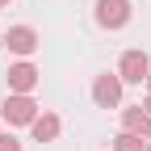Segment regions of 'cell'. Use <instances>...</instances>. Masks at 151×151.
I'll return each instance as SVG.
<instances>
[{
  "label": "cell",
  "mask_w": 151,
  "mask_h": 151,
  "mask_svg": "<svg viewBox=\"0 0 151 151\" xmlns=\"http://www.w3.org/2000/svg\"><path fill=\"white\" fill-rule=\"evenodd\" d=\"M9 88H13V92H34V88H38V67H34V63L9 67Z\"/></svg>",
  "instance_id": "7"
},
{
  "label": "cell",
  "mask_w": 151,
  "mask_h": 151,
  "mask_svg": "<svg viewBox=\"0 0 151 151\" xmlns=\"http://www.w3.org/2000/svg\"><path fill=\"white\" fill-rule=\"evenodd\" d=\"M97 21L105 29H122L130 21V0H97Z\"/></svg>",
  "instance_id": "3"
},
{
  "label": "cell",
  "mask_w": 151,
  "mask_h": 151,
  "mask_svg": "<svg viewBox=\"0 0 151 151\" xmlns=\"http://www.w3.org/2000/svg\"><path fill=\"white\" fill-rule=\"evenodd\" d=\"M4 4H9V0H0V9H4Z\"/></svg>",
  "instance_id": "12"
},
{
  "label": "cell",
  "mask_w": 151,
  "mask_h": 151,
  "mask_svg": "<svg viewBox=\"0 0 151 151\" xmlns=\"http://www.w3.org/2000/svg\"><path fill=\"white\" fill-rule=\"evenodd\" d=\"M143 109H147V113H151V97H147V101H143Z\"/></svg>",
  "instance_id": "11"
},
{
  "label": "cell",
  "mask_w": 151,
  "mask_h": 151,
  "mask_svg": "<svg viewBox=\"0 0 151 151\" xmlns=\"http://www.w3.org/2000/svg\"><path fill=\"white\" fill-rule=\"evenodd\" d=\"M0 113H4L13 126H29V122L38 118V105H34V97H29V92H13V97L0 105Z\"/></svg>",
  "instance_id": "1"
},
{
  "label": "cell",
  "mask_w": 151,
  "mask_h": 151,
  "mask_svg": "<svg viewBox=\"0 0 151 151\" xmlns=\"http://www.w3.org/2000/svg\"><path fill=\"white\" fill-rule=\"evenodd\" d=\"M122 130H130V134H139V139H151V113L143 105L122 109Z\"/></svg>",
  "instance_id": "6"
},
{
  "label": "cell",
  "mask_w": 151,
  "mask_h": 151,
  "mask_svg": "<svg viewBox=\"0 0 151 151\" xmlns=\"http://www.w3.org/2000/svg\"><path fill=\"white\" fill-rule=\"evenodd\" d=\"M0 151H21V143H17L13 134H0Z\"/></svg>",
  "instance_id": "10"
},
{
  "label": "cell",
  "mask_w": 151,
  "mask_h": 151,
  "mask_svg": "<svg viewBox=\"0 0 151 151\" xmlns=\"http://www.w3.org/2000/svg\"><path fill=\"white\" fill-rule=\"evenodd\" d=\"M4 42H9L13 55H34V50H38V34H34L29 25H13V29L4 34Z\"/></svg>",
  "instance_id": "5"
},
{
  "label": "cell",
  "mask_w": 151,
  "mask_h": 151,
  "mask_svg": "<svg viewBox=\"0 0 151 151\" xmlns=\"http://www.w3.org/2000/svg\"><path fill=\"white\" fill-rule=\"evenodd\" d=\"M118 76H122L126 84H143L147 76H151V59H147L143 50H126L122 63H118Z\"/></svg>",
  "instance_id": "2"
},
{
  "label": "cell",
  "mask_w": 151,
  "mask_h": 151,
  "mask_svg": "<svg viewBox=\"0 0 151 151\" xmlns=\"http://www.w3.org/2000/svg\"><path fill=\"white\" fill-rule=\"evenodd\" d=\"M147 151H151V143H147Z\"/></svg>",
  "instance_id": "15"
},
{
  "label": "cell",
  "mask_w": 151,
  "mask_h": 151,
  "mask_svg": "<svg viewBox=\"0 0 151 151\" xmlns=\"http://www.w3.org/2000/svg\"><path fill=\"white\" fill-rule=\"evenodd\" d=\"M92 101L101 109H113L122 101V76H97V84H92Z\"/></svg>",
  "instance_id": "4"
},
{
  "label": "cell",
  "mask_w": 151,
  "mask_h": 151,
  "mask_svg": "<svg viewBox=\"0 0 151 151\" xmlns=\"http://www.w3.org/2000/svg\"><path fill=\"white\" fill-rule=\"evenodd\" d=\"M0 42H4V29H0Z\"/></svg>",
  "instance_id": "13"
},
{
  "label": "cell",
  "mask_w": 151,
  "mask_h": 151,
  "mask_svg": "<svg viewBox=\"0 0 151 151\" xmlns=\"http://www.w3.org/2000/svg\"><path fill=\"white\" fill-rule=\"evenodd\" d=\"M29 130H34V139H38V143H50V139H59L63 122L55 118V113H38V118L29 122Z\"/></svg>",
  "instance_id": "8"
},
{
  "label": "cell",
  "mask_w": 151,
  "mask_h": 151,
  "mask_svg": "<svg viewBox=\"0 0 151 151\" xmlns=\"http://www.w3.org/2000/svg\"><path fill=\"white\" fill-rule=\"evenodd\" d=\"M113 151H147V143L139 134H130V130H122V134L113 139Z\"/></svg>",
  "instance_id": "9"
},
{
  "label": "cell",
  "mask_w": 151,
  "mask_h": 151,
  "mask_svg": "<svg viewBox=\"0 0 151 151\" xmlns=\"http://www.w3.org/2000/svg\"><path fill=\"white\" fill-rule=\"evenodd\" d=\"M147 84H151V76H147Z\"/></svg>",
  "instance_id": "14"
}]
</instances>
